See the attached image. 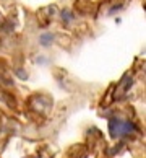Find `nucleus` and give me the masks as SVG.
<instances>
[{
  "label": "nucleus",
  "mask_w": 146,
  "mask_h": 158,
  "mask_svg": "<svg viewBox=\"0 0 146 158\" xmlns=\"http://www.w3.org/2000/svg\"><path fill=\"white\" fill-rule=\"evenodd\" d=\"M135 131V126L132 122H124L120 119H112L110 121V134L114 137H120V135H125V134Z\"/></svg>",
  "instance_id": "1"
},
{
  "label": "nucleus",
  "mask_w": 146,
  "mask_h": 158,
  "mask_svg": "<svg viewBox=\"0 0 146 158\" xmlns=\"http://www.w3.org/2000/svg\"><path fill=\"white\" fill-rule=\"evenodd\" d=\"M50 39H54V38H52V34H44V36L41 38V41H42L44 46H47V41H50Z\"/></svg>",
  "instance_id": "2"
}]
</instances>
